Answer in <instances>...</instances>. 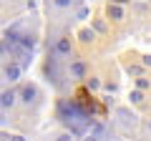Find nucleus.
<instances>
[{
    "label": "nucleus",
    "mask_w": 151,
    "mask_h": 141,
    "mask_svg": "<svg viewBox=\"0 0 151 141\" xmlns=\"http://www.w3.org/2000/svg\"><path fill=\"white\" fill-rule=\"evenodd\" d=\"M18 73H20V65H15V63L5 65V78L8 81H18Z\"/></svg>",
    "instance_id": "nucleus-3"
},
{
    "label": "nucleus",
    "mask_w": 151,
    "mask_h": 141,
    "mask_svg": "<svg viewBox=\"0 0 151 141\" xmlns=\"http://www.w3.org/2000/svg\"><path fill=\"white\" fill-rule=\"evenodd\" d=\"M48 76L53 78L55 83H60V78H58V63H55V58H50V60H48Z\"/></svg>",
    "instance_id": "nucleus-4"
},
{
    "label": "nucleus",
    "mask_w": 151,
    "mask_h": 141,
    "mask_svg": "<svg viewBox=\"0 0 151 141\" xmlns=\"http://www.w3.org/2000/svg\"><path fill=\"white\" fill-rule=\"evenodd\" d=\"M55 53H60V55H68L70 53V38H68V35H63V38L55 40Z\"/></svg>",
    "instance_id": "nucleus-2"
},
{
    "label": "nucleus",
    "mask_w": 151,
    "mask_h": 141,
    "mask_svg": "<svg viewBox=\"0 0 151 141\" xmlns=\"http://www.w3.org/2000/svg\"><path fill=\"white\" fill-rule=\"evenodd\" d=\"M81 40H83V43L93 40V33H91V30H81Z\"/></svg>",
    "instance_id": "nucleus-9"
},
{
    "label": "nucleus",
    "mask_w": 151,
    "mask_h": 141,
    "mask_svg": "<svg viewBox=\"0 0 151 141\" xmlns=\"http://www.w3.org/2000/svg\"><path fill=\"white\" fill-rule=\"evenodd\" d=\"M131 101H136V103H139V101H144V96H141V93L136 91V93H131Z\"/></svg>",
    "instance_id": "nucleus-10"
},
{
    "label": "nucleus",
    "mask_w": 151,
    "mask_h": 141,
    "mask_svg": "<svg viewBox=\"0 0 151 141\" xmlns=\"http://www.w3.org/2000/svg\"><path fill=\"white\" fill-rule=\"evenodd\" d=\"M108 18H111V20H121V18H124V10H121L119 5H111V3H108Z\"/></svg>",
    "instance_id": "nucleus-5"
},
{
    "label": "nucleus",
    "mask_w": 151,
    "mask_h": 141,
    "mask_svg": "<svg viewBox=\"0 0 151 141\" xmlns=\"http://www.w3.org/2000/svg\"><path fill=\"white\" fill-rule=\"evenodd\" d=\"M76 101L81 103V109H86L88 114H91V111H96V114H103V106L93 101V96L88 93V88H78V91H76Z\"/></svg>",
    "instance_id": "nucleus-1"
},
{
    "label": "nucleus",
    "mask_w": 151,
    "mask_h": 141,
    "mask_svg": "<svg viewBox=\"0 0 151 141\" xmlns=\"http://www.w3.org/2000/svg\"><path fill=\"white\" fill-rule=\"evenodd\" d=\"M33 98H35V88H33V86L23 88V101H25V103H30Z\"/></svg>",
    "instance_id": "nucleus-7"
},
{
    "label": "nucleus",
    "mask_w": 151,
    "mask_h": 141,
    "mask_svg": "<svg viewBox=\"0 0 151 141\" xmlns=\"http://www.w3.org/2000/svg\"><path fill=\"white\" fill-rule=\"evenodd\" d=\"M70 73H73L76 78H83V73H86V65H83V63H73V65H70Z\"/></svg>",
    "instance_id": "nucleus-6"
},
{
    "label": "nucleus",
    "mask_w": 151,
    "mask_h": 141,
    "mask_svg": "<svg viewBox=\"0 0 151 141\" xmlns=\"http://www.w3.org/2000/svg\"><path fill=\"white\" fill-rule=\"evenodd\" d=\"M144 63H146V65H151V55H149V58H144Z\"/></svg>",
    "instance_id": "nucleus-12"
},
{
    "label": "nucleus",
    "mask_w": 151,
    "mask_h": 141,
    "mask_svg": "<svg viewBox=\"0 0 151 141\" xmlns=\"http://www.w3.org/2000/svg\"><path fill=\"white\" fill-rule=\"evenodd\" d=\"M55 3H58V5H68V0H55Z\"/></svg>",
    "instance_id": "nucleus-11"
},
{
    "label": "nucleus",
    "mask_w": 151,
    "mask_h": 141,
    "mask_svg": "<svg viewBox=\"0 0 151 141\" xmlns=\"http://www.w3.org/2000/svg\"><path fill=\"white\" fill-rule=\"evenodd\" d=\"M13 101H15V93H13V91L3 93V106H5V109H8V106H13Z\"/></svg>",
    "instance_id": "nucleus-8"
}]
</instances>
